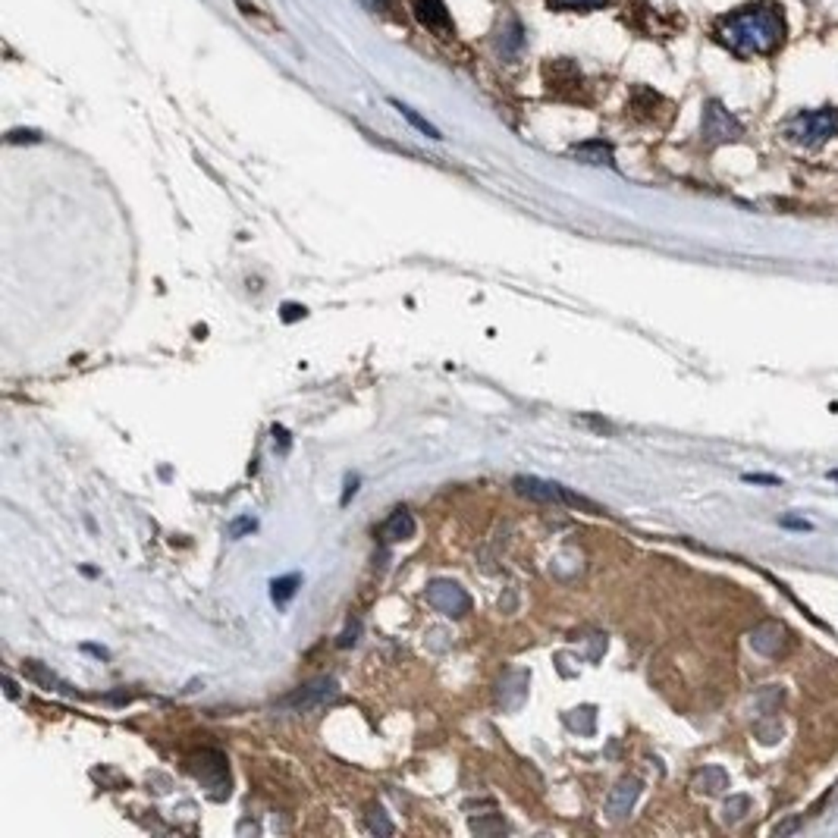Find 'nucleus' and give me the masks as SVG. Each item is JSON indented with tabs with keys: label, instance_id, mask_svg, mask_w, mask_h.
Listing matches in <instances>:
<instances>
[{
	"label": "nucleus",
	"instance_id": "obj_1",
	"mask_svg": "<svg viewBox=\"0 0 838 838\" xmlns=\"http://www.w3.org/2000/svg\"><path fill=\"white\" fill-rule=\"evenodd\" d=\"M716 41L735 54H775L785 41V13L775 4H750L716 26Z\"/></svg>",
	"mask_w": 838,
	"mask_h": 838
},
{
	"label": "nucleus",
	"instance_id": "obj_2",
	"mask_svg": "<svg viewBox=\"0 0 838 838\" xmlns=\"http://www.w3.org/2000/svg\"><path fill=\"white\" fill-rule=\"evenodd\" d=\"M838 132V110H804L785 123V135L800 148H819Z\"/></svg>",
	"mask_w": 838,
	"mask_h": 838
},
{
	"label": "nucleus",
	"instance_id": "obj_3",
	"mask_svg": "<svg viewBox=\"0 0 838 838\" xmlns=\"http://www.w3.org/2000/svg\"><path fill=\"white\" fill-rule=\"evenodd\" d=\"M512 487L521 493V496L534 499V503H556V506H563L565 503V506H581V509H588V512H600V506L590 503L588 496L565 490L563 484H553V480H540V478H531V474H519V478L512 480Z\"/></svg>",
	"mask_w": 838,
	"mask_h": 838
},
{
	"label": "nucleus",
	"instance_id": "obj_4",
	"mask_svg": "<svg viewBox=\"0 0 838 838\" xmlns=\"http://www.w3.org/2000/svg\"><path fill=\"white\" fill-rule=\"evenodd\" d=\"M424 597H427V603L436 609V613L453 615V619H459V615H465L468 609H471V597L465 594V588L455 584V581H446V578L430 581L427 590H424Z\"/></svg>",
	"mask_w": 838,
	"mask_h": 838
},
{
	"label": "nucleus",
	"instance_id": "obj_5",
	"mask_svg": "<svg viewBox=\"0 0 838 838\" xmlns=\"http://www.w3.org/2000/svg\"><path fill=\"white\" fill-rule=\"evenodd\" d=\"M189 769L205 782L207 788H214V798H224L230 794V773H226V757L220 750H201L189 760Z\"/></svg>",
	"mask_w": 838,
	"mask_h": 838
},
{
	"label": "nucleus",
	"instance_id": "obj_6",
	"mask_svg": "<svg viewBox=\"0 0 838 838\" xmlns=\"http://www.w3.org/2000/svg\"><path fill=\"white\" fill-rule=\"evenodd\" d=\"M744 129L741 123L735 120V116L729 114V110L723 107L719 101H707L704 107V139L710 141V145H723V141H735L741 139Z\"/></svg>",
	"mask_w": 838,
	"mask_h": 838
},
{
	"label": "nucleus",
	"instance_id": "obj_7",
	"mask_svg": "<svg viewBox=\"0 0 838 838\" xmlns=\"http://www.w3.org/2000/svg\"><path fill=\"white\" fill-rule=\"evenodd\" d=\"M336 694H340L336 679H314V681H308V685H301L295 694H289V698L283 700V707H292V710H299V713H308V710H317V707L330 704Z\"/></svg>",
	"mask_w": 838,
	"mask_h": 838
},
{
	"label": "nucleus",
	"instance_id": "obj_8",
	"mask_svg": "<svg viewBox=\"0 0 838 838\" xmlns=\"http://www.w3.org/2000/svg\"><path fill=\"white\" fill-rule=\"evenodd\" d=\"M640 779H634V775H625V779H619L615 782V788L609 791V798H606V813H609V819H625L628 813L634 810V804H638V798H640Z\"/></svg>",
	"mask_w": 838,
	"mask_h": 838
},
{
	"label": "nucleus",
	"instance_id": "obj_9",
	"mask_svg": "<svg viewBox=\"0 0 838 838\" xmlns=\"http://www.w3.org/2000/svg\"><path fill=\"white\" fill-rule=\"evenodd\" d=\"M785 644H788V628L782 625V622H763L760 628H754V634H750V647H754L760 656H782L785 653Z\"/></svg>",
	"mask_w": 838,
	"mask_h": 838
},
{
	"label": "nucleus",
	"instance_id": "obj_10",
	"mask_svg": "<svg viewBox=\"0 0 838 838\" xmlns=\"http://www.w3.org/2000/svg\"><path fill=\"white\" fill-rule=\"evenodd\" d=\"M415 16L430 32H449L453 29V16H449L443 0H415Z\"/></svg>",
	"mask_w": 838,
	"mask_h": 838
},
{
	"label": "nucleus",
	"instance_id": "obj_11",
	"mask_svg": "<svg viewBox=\"0 0 838 838\" xmlns=\"http://www.w3.org/2000/svg\"><path fill=\"white\" fill-rule=\"evenodd\" d=\"M525 698H528V673L525 669H515V673H509L506 679L499 681V700H503L506 710H519V707L525 704Z\"/></svg>",
	"mask_w": 838,
	"mask_h": 838
},
{
	"label": "nucleus",
	"instance_id": "obj_12",
	"mask_svg": "<svg viewBox=\"0 0 838 838\" xmlns=\"http://www.w3.org/2000/svg\"><path fill=\"white\" fill-rule=\"evenodd\" d=\"M418 531L415 525V515L409 512V509H396V512L390 515V519L384 521V528H380V534H384L386 544H399V540H411Z\"/></svg>",
	"mask_w": 838,
	"mask_h": 838
},
{
	"label": "nucleus",
	"instance_id": "obj_13",
	"mask_svg": "<svg viewBox=\"0 0 838 838\" xmlns=\"http://www.w3.org/2000/svg\"><path fill=\"white\" fill-rule=\"evenodd\" d=\"M571 154H575L578 160H584V164H594V166H613V148L606 145V141H581V145L571 148Z\"/></svg>",
	"mask_w": 838,
	"mask_h": 838
},
{
	"label": "nucleus",
	"instance_id": "obj_14",
	"mask_svg": "<svg viewBox=\"0 0 838 838\" xmlns=\"http://www.w3.org/2000/svg\"><path fill=\"white\" fill-rule=\"evenodd\" d=\"M694 788L704 794H719L729 788V773H725L723 766H704L698 769V775H694Z\"/></svg>",
	"mask_w": 838,
	"mask_h": 838
},
{
	"label": "nucleus",
	"instance_id": "obj_15",
	"mask_svg": "<svg viewBox=\"0 0 838 838\" xmlns=\"http://www.w3.org/2000/svg\"><path fill=\"white\" fill-rule=\"evenodd\" d=\"M525 47V32H521L519 22H506V26H499V57H519V51Z\"/></svg>",
	"mask_w": 838,
	"mask_h": 838
},
{
	"label": "nucleus",
	"instance_id": "obj_16",
	"mask_svg": "<svg viewBox=\"0 0 838 838\" xmlns=\"http://www.w3.org/2000/svg\"><path fill=\"white\" fill-rule=\"evenodd\" d=\"M22 669H26V675H29V679H35V681H38V685H45L47 691L72 694V691H70V685H66V681H60L57 675H54V673H47L45 665H41V663H35V659H29V663L22 665Z\"/></svg>",
	"mask_w": 838,
	"mask_h": 838
},
{
	"label": "nucleus",
	"instance_id": "obj_17",
	"mask_svg": "<svg viewBox=\"0 0 838 838\" xmlns=\"http://www.w3.org/2000/svg\"><path fill=\"white\" fill-rule=\"evenodd\" d=\"M299 588H301V575H283L270 584V597H274L276 606H286V603L299 594Z\"/></svg>",
	"mask_w": 838,
	"mask_h": 838
},
{
	"label": "nucleus",
	"instance_id": "obj_18",
	"mask_svg": "<svg viewBox=\"0 0 838 838\" xmlns=\"http://www.w3.org/2000/svg\"><path fill=\"white\" fill-rule=\"evenodd\" d=\"M565 723H569L571 729H578V732H584V735H590V732H594V723H597L594 707H578V710L565 713Z\"/></svg>",
	"mask_w": 838,
	"mask_h": 838
},
{
	"label": "nucleus",
	"instance_id": "obj_19",
	"mask_svg": "<svg viewBox=\"0 0 838 838\" xmlns=\"http://www.w3.org/2000/svg\"><path fill=\"white\" fill-rule=\"evenodd\" d=\"M393 107H396V110H399V114H402V116H405V120H409V123H411V126H415V129H418V132H424V135H430V139H440V132H436V129H434V126H430V123H427V120H424V116H418V114H415V110H411V107H409V104H402V101H393Z\"/></svg>",
	"mask_w": 838,
	"mask_h": 838
},
{
	"label": "nucleus",
	"instance_id": "obj_20",
	"mask_svg": "<svg viewBox=\"0 0 838 838\" xmlns=\"http://www.w3.org/2000/svg\"><path fill=\"white\" fill-rule=\"evenodd\" d=\"M750 810V798H744V794H738V798H729L725 800V823H738V819L744 817V813Z\"/></svg>",
	"mask_w": 838,
	"mask_h": 838
},
{
	"label": "nucleus",
	"instance_id": "obj_21",
	"mask_svg": "<svg viewBox=\"0 0 838 838\" xmlns=\"http://www.w3.org/2000/svg\"><path fill=\"white\" fill-rule=\"evenodd\" d=\"M258 528V521L251 519V515H242V519H236V521H230V528H226V534H230L233 540H239V538H245V534H251Z\"/></svg>",
	"mask_w": 838,
	"mask_h": 838
},
{
	"label": "nucleus",
	"instance_id": "obj_22",
	"mask_svg": "<svg viewBox=\"0 0 838 838\" xmlns=\"http://www.w3.org/2000/svg\"><path fill=\"white\" fill-rule=\"evenodd\" d=\"M368 825H371V832H380V835H393V832H396L390 819L384 817V810H380V807H374V810H371V817H368Z\"/></svg>",
	"mask_w": 838,
	"mask_h": 838
},
{
	"label": "nucleus",
	"instance_id": "obj_23",
	"mask_svg": "<svg viewBox=\"0 0 838 838\" xmlns=\"http://www.w3.org/2000/svg\"><path fill=\"white\" fill-rule=\"evenodd\" d=\"M471 829L478 832V835H490V832H506V823L499 817L493 819H471Z\"/></svg>",
	"mask_w": 838,
	"mask_h": 838
},
{
	"label": "nucleus",
	"instance_id": "obj_24",
	"mask_svg": "<svg viewBox=\"0 0 838 838\" xmlns=\"http://www.w3.org/2000/svg\"><path fill=\"white\" fill-rule=\"evenodd\" d=\"M550 4L565 7V10H590V7H603V4H609V0H550Z\"/></svg>",
	"mask_w": 838,
	"mask_h": 838
},
{
	"label": "nucleus",
	"instance_id": "obj_25",
	"mask_svg": "<svg viewBox=\"0 0 838 838\" xmlns=\"http://www.w3.org/2000/svg\"><path fill=\"white\" fill-rule=\"evenodd\" d=\"M361 7H368L371 13H380L386 16L393 10V0H361Z\"/></svg>",
	"mask_w": 838,
	"mask_h": 838
},
{
	"label": "nucleus",
	"instance_id": "obj_26",
	"mask_svg": "<svg viewBox=\"0 0 838 838\" xmlns=\"http://www.w3.org/2000/svg\"><path fill=\"white\" fill-rule=\"evenodd\" d=\"M359 631H361V622H352V625L346 628V634H343V638H340V647L355 644V640H359Z\"/></svg>",
	"mask_w": 838,
	"mask_h": 838
},
{
	"label": "nucleus",
	"instance_id": "obj_27",
	"mask_svg": "<svg viewBox=\"0 0 838 838\" xmlns=\"http://www.w3.org/2000/svg\"><path fill=\"white\" fill-rule=\"evenodd\" d=\"M299 317H305V308H301V305H283V320H286V324H292V320H299Z\"/></svg>",
	"mask_w": 838,
	"mask_h": 838
},
{
	"label": "nucleus",
	"instance_id": "obj_28",
	"mask_svg": "<svg viewBox=\"0 0 838 838\" xmlns=\"http://www.w3.org/2000/svg\"><path fill=\"white\" fill-rule=\"evenodd\" d=\"M355 490H359V474H352V478L346 480V493H343V506H349V499L355 496Z\"/></svg>",
	"mask_w": 838,
	"mask_h": 838
},
{
	"label": "nucleus",
	"instance_id": "obj_29",
	"mask_svg": "<svg viewBox=\"0 0 838 838\" xmlns=\"http://www.w3.org/2000/svg\"><path fill=\"white\" fill-rule=\"evenodd\" d=\"M744 480L748 484H779V478H773V474H744Z\"/></svg>",
	"mask_w": 838,
	"mask_h": 838
},
{
	"label": "nucleus",
	"instance_id": "obj_30",
	"mask_svg": "<svg viewBox=\"0 0 838 838\" xmlns=\"http://www.w3.org/2000/svg\"><path fill=\"white\" fill-rule=\"evenodd\" d=\"M7 141H41L38 132H10Z\"/></svg>",
	"mask_w": 838,
	"mask_h": 838
},
{
	"label": "nucleus",
	"instance_id": "obj_31",
	"mask_svg": "<svg viewBox=\"0 0 838 838\" xmlns=\"http://www.w3.org/2000/svg\"><path fill=\"white\" fill-rule=\"evenodd\" d=\"M274 440H280V449L286 453V449H289V434H286V430H283V427H274Z\"/></svg>",
	"mask_w": 838,
	"mask_h": 838
},
{
	"label": "nucleus",
	"instance_id": "obj_32",
	"mask_svg": "<svg viewBox=\"0 0 838 838\" xmlns=\"http://www.w3.org/2000/svg\"><path fill=\"white\" fill-rule=\"evenodd\" d=\"M785 525L788 528H800V531H810V525H807V521H798V519H785Z\"/></svg>",
	"mask_w": 838,
	"mask_h": 838
},
{
	"label": "nucleus",
	"instance_id": "obj_33",
	"mask_svg": "<svg viewBox=\"0 0 838 838\" xmlns=\"http://www.w3.org/2000/svg\"><path fill=\"white\" fill-rule=\"evenodd\" d=\"M85 650H89V653H95V656H107V650H104V647H91V644H85Z\"/></svg>",
	"mask_w": 838,
	"mask_h": 838
},
{
	"label": "nucleus",
	"instance_id": "obj_34",
	"mask_svg": "<svg viewBox=\"0 0 838 838\" xmlns=\"http://www.w3.org/2000/svg\"><path fill=\"white\" fill-rule=\"evenodd\" d=\"M829 480H835V484H838V468H832V471H829Z\"/></svg>",
	"mask_w": 838,
	"mask_h": 838
}]
</instances>
